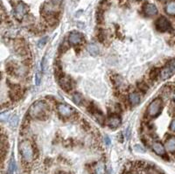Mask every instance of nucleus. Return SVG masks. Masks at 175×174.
Wrapping results in <instances>:
<instances>
[{"instance_id":"f257e3e1","label":"nucleus","mask_w":175,"mask_h":174,"mask_svg":"<svg viewBox=\"0 0 175 174\" xmlns=\"http://www.w3.org/2000/svg\"><path fill=\"white\" fill-rule=\"evenodd\" d=\"M48 109H49V108L46 103L43 102V101H38L30 107L29 115L32 118L43 119L44 117H47Z\"/></svg>"},{"instance_id":"f03ea898","label":"nucleus","mask_w":175,"mask_h":174,"mask_svg":"<svg viewBox=\"0 0 175 174\" xmlns=\"http://www.w3.org/2000/svg\"><path fill=\"white\" fill-rule=\"evenodd\" d=\"M19 152H20L22 159L26 162H32L34 158V151L29 140H23L19 143Z\"/></svg>"},{"instance_id":"7ed1b4c3","label":"nucleus","mask_w":175,"mask_h":174,"mask_svg":"<svg viewBox=\"0 0 175 174\" xmlns=\"http://www.w3.org/2000/svg\"><path fill=\"white\" fill-rule=\"evenodd\" d=\"M163 103L160 98H156L147 108V115L151 117H157L162 111Z\"/></svg>"},{"instance_id":"20e7f679","label":"nucleus","mask_w":175,"mask_h":174,"mask_svg":"<svg viewBox=\"0 0 175 174\" xmlns=\"http://www.w3.org/2000/svg\"><path fill=\"white\" fill-rule=\"evenodd\" d=\"M175 73V60L171 61L161 71H160V77L162 80H167L171 76L173 75Z\"/></svg>"},{"instance_id":"39448f33","label":"nucleus","mask_w":175,"mask_h":174,"mask_svg":"<svg viewBox=\"0 0 175 174\" xmlns=\"http://www.w3.org/2000/svg\"><path fill=\"white\" fill-rule=\"evenodd\" d=\"M155 26H156L157 30L159 32H165L170 31L172 29L170 22L167 19H165V17L159 18L155 23Z\"/></svg>"},{"instance_id":"423d86ee","label":"nucleus","mask_w":175,"mask_h":174,"mask_svg":"<svg viewBox=\"0 0 175 174\" xmlns=\"http://www.w3.org/2000/svg\"><path fill=\"white\" fill-rule=\"evenodd\" d=\"M27 11H28V6L23 2H19L14 8V16L17 19L20 20L25 17Z\"/></svg>"},{"instance_id":"0eeeda50","label":"nucleus","mask_w":175,"mask_h":174,"mask_svg":"<svg viewBox=\"0 0 175 174\" xmlns=\"http://www.w3.org/2000/svg\"><path fill=\"white\" fill-rule=\"evenodd\" d=\"M57 110H58L59 114L64 117H70L74 112V108L71 106L65 104V103H59L57 105Z\"/></svg>"},{"instance_id":"6e6552de","label":"nucleus","mask_w":175,"mask_h":174,"mask_svg":"<svg viewBox=\"0 0 175 174\" xmlns=\"http://www.w3.org/2000/svg\"><path fill=\"white\" fill-rule=\"evenodd\" d=\"M83 40V36L82 33L78 32H71L68 35V42L76 46L79 45L82 41Z\"/></svg>"},{"instance_id":"1a4fd4ad","label":"nucleus","mask_w":175,"mask_h":174,"mask_svg":"<svg viewBox=\"0 0 175 174\" xmlns=\"http://www.w3.org/2000/svg\"><path fill=\"white\" fill-rule=\"evenodd\" d=\"M59 83L62 87L63 90L65 91H70L72 89V82L71 79L68 76H62L59 80Z\"/></svg>"},{"instance_id":"9d476101","label":"nucleus","mask_w":175,"mask_h":174,"mask_svg":"<svg viewBox=\"0 0 175 174\" xmlns=\"http://www.w3.org/2000/svg\"><path fill=\"white\" fill-rule=\"evenodd\" d=\"M152 150L155 153L159 156H165V147L160 142H154L152 143Z\"/></svg>"},{"instance_id":"9b49d317","label":"nucleus","mask_w":175,"mask_h":174,"mask_svg":"<svg viewBox=\"0 0 175 174\" xmlns=\"http://www.w3.org/2000/svg\"><path fill=\"white\" fill-rule=\"evenodd\" d=\"M144 13L147 16H155L158 13V9L153 4H145L144 6Z\"/></svg>"},{"instance_id":"f8f14e48","label":"nucleus","mask_w":175,"mask_h":174,"mask_svg":"<svg viewBox=\"0 0 175 174\" xmlns=\"http://www.w3.org/2000/svg\"><path fill=\"white\" fill-rule=\"evenodd\" d=\"M121 118L119 117L118 116H113V117H110L108 119V125L112 129L118 128L121 124Z\"/></svg>"},{"instance_id":"ddd939ff","label":"nucleus","mask_w":175,"mask_h":174,"mask_svg":"<svg viewBox=\"0 0 175 174\" xmlns=\"http://www.w3.org/2000/svg\"><path fill=\"white\" fill-rule=\"evenodd\" d=\"M165 150L169 152H175V137L172 136L166 139L165 143Z\"/></svg>"},{"instance_id":"4468645a","label":"nucleus","mask_w":175,"mask_h":174,"mask_svg":"<svg viewBox=\"0 0 175 174\" xmlns=\"http://www.w3.org/2000/svg\"><path fill=\"white\" fill-rule=\"evenodd\" d=\"M87 50L89 53V54L92 56H97L99 54V47L96 44H93V43L89 44L87 46Z\"/></svg>"},{"instance_id":"2eb2a0df","label":"nucleus","mask_w":175,"mask_h":174,"mask_svg":"<svg viewBox=\"0 0 175 174\" xmlns=\"http://www.w3.org/2000/svg\"><path fill=\"white\" fill-rule=\"evenodd\" d=\"M96 174H106V167L103 162H99L95 167Z\"/></svg>"},{"instance_id":"dca6fc26","label":"nucleus","mask_w":175,"mask_h":174,"mask_svg":"<svg viewBox=\"0 0 175 174\" xmlns=\"http://www.w3.org/2000/svg\"><path fill=\"white\" fill-rule=\"evenodd\" d=\"M129 102L132 105H137L140 102V95L138 93H131L129 95Z\"/></svg>"},{"instance_id":"f3484780","label":"nucleus","mask_w":175,"mask_h":174,"mask_svg":"<svg viewBox=\"0 0 175 174\" xmlns=\"http://www.w3.org/2000/svg\"><path fill=\"white\" fill-rule=\"evenodd\" d=\"M165 11L169 15H175V2H170L165 6Z\"/></svg>"},{"instance_id":"a211bd4d","label":"nucleus","mask_w":175,"mask_h":174,"mask_svg":"<svg viewBox=\"0 0 175 174\" xmlns=\"http://www.w3.org/2000/svg\"><path fill=\"white\" fill-rule=\"evenodd\" d=\"M73 101H74V103H76L77 105H80L81 103H83V98L79 93H75V94H74V95H73Z\"/></svg>"},{"instance_id":"6ab92c4d","label":"nucleus","mask_w":175,"mask_h":174,"mask_svg":"<svg viewBox=\"0 0 175 174\" xmlns=\"http://www.w3.org/2000/svg\"><path fill=\"white\" fill-rule=\"evenodd\" d=\"M14 170H15V161L14 159H11L10 161V164L8 166V170H7V173L6 174H13L14 173Z\"/></svg>"},{"instance_id":"aec40b11","label":"nucleus","mask_w":175,"mask_h":174,"mask_svg":"<svg viewBox=\"0 0 175 174\" xmlns=\"http://www.w3.org/2000/svg\"><path fill=\"white\" fill-rule=\"evenodd\" d=\"M18 123H19V117H18V116H12L10 119V124L11 127H16L17 125H18Z\"/></svg>"},{"instance_id":"412c9836","label":"nucleus","mask_w":175,"mask_h":174,"mask_svg":"<svg viewBox=\"0 0 175 174\" xmlns=\"http://www.w3.org/2000/svg\"><path fill=\"white\" fill-rule=\"evenodd\" d=\"M159 74H160V72L159 71V69H157V68H154V69H152V72H151V74H150V76H151V78L152 79V80H155L157 77H158V75Z\"/></svg>"},{"instance_id":"4be33fe9","label":"nucleus","mask_w":175,"mask_h":174,"mask_svg":"<svg viewBox=\"0 0 175 174\" xmlns=\"http://www.w3.org/2000/svg\"><path fill=\"white\" fill-rule=\"evenodd\" d=\"M41 71L44 72L46 70V55L42 58L41 62Z\"/></svg>"},{"instance_id":"5701e85b","label":"nucleus","mask_w":175,"mask_h":174,"mask_svg":"<svg viewBox=\"0 0 175 174\" xmlns=\"http://www.w3.org/2000/svg\"><path fill=\"white\" fill-rule=\"evenodd\" d=\"M9 116H10L9 112L2 113V114H1V121H2V122H6V121L9 119Z\"/></svg>"},{"instance_id":"b1692460","label":"nucleus","mask_w":175,"mask_h":174,"mask_svg":"<svg viewBox=\"0 0 175 174\" xmlns=\"http://www.w3.org/2000/svg\"><path fill=\"white\" fill-rule=\"evenodd\" d=\"M46 41H47V38H46V37L41 39V40L39 41V43H38V46H39V47H43V46L46 45Z\"/></svg>"},{"instance_id":"393cba45","label":"nucleus","mask_w":175,"mask_h":174,"mask_svg":"<svg viewBox=\"0 0 175 174\" xmlns=\"http://www.w3.org/2000/svg\"><path fill=\"white\" fill-rule=\"evenodd\" d=\"M35 82H36V85H40V83L41 82V74L38 72L35 75Z\"/></svg>"},{"instance_id":"a878e982","label":"nucleus","mask_w":175,"mask_h":174,"mask_svg":"<svg viewBox=\"0 0 175 174\" xmlns=\"http://www.w3.org/2000/svg\"><path fill=\"white\" fill-rule=\"evenodd\" d=\"M134 149H135V151H138V152H144V149L143 148L141 145H139V144H136Z\"/></svg>"},{"instance_id":"bb28decb","label":"nucleus","mask_w":175,"mask_h":174,"mask_svg":"<svg viewBox=\"0 0 175 174\" xmlns=\"http://www.w3.org/2000/svg\"><path fill=\"white\" fill-rule=\"evenodd\" d=\"M147 174H160L157 170H155L154 168H150L147 171Z\"/></svg>"},{"instance_id":"cd10ccee","label":"nucleus","mask_w":175,"mask_h":174,"mask_svg":"<svg viewBox=\"0 0 175 174\" xmlns=\"http://www.w3.org/2000/svg\"><path fill=\"white\" fill-rule=\"evenodd\" d=\"M170 129L172 131H174L175 132V118L170 123Z\"/></svg>"},{"instance_id":"c85d7f7f","label":"nucleus","mask_w":175,"mask_h":174,"mask_svg":"<svg viewBox=\"0 0 175 174\" xmlns=\"http://www.w3.org/2000/svg\"><path fill=\"white\" fill-rule=\"evenodd\" d=\"M104 140H105V143H106V144H107V145H109V144H110V143H111V142H110V140H109V138L108 137H105V138H104Z\"/></svg>"},{"instance_id":"c756f323","label":"nucleus","mask_w":175,"mask_h":174,"mask_svg":"<svg viewBox=\"0 0 175 174\" xmlns=\"http://www.w3.org/2000/svg\"><path fill=\"white\" fill-rule=\"evenodd\" d=\"M61 2H62V0H53V3L54 5H60Z\"/></svg>"},{"instance_id":"7c9ffc66","label":"nucleus","mask_w":175,"mask_h":174,"mask_svg":"<svg viewBox=\"0 0 175 174\" xmlns=\"http://www.w3.org/2000/svg\"><path fill=\"white\" fill-rule=\"evenodd\" d=\"M173 100H174V102H175V91H174V93H173Z\"/></svg>"}]
</instances>
